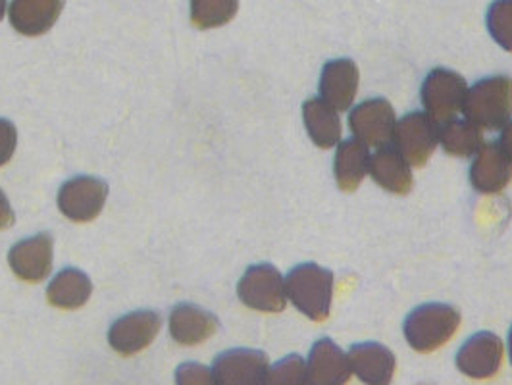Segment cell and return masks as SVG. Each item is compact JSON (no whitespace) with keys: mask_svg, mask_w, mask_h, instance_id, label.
Returning a JSON list of instances; mask_svg holds the SVG:
<instances>
[{"mask_svg":"<svg viewBox=\"0 0 512 385\" xmlns=\"http://www.w3.org/2000/svg\"><path fill=\"white\" fill-rule=\"evenodd\" d=\"M509 353H511V362H512V328H511V334H509Z\"/></svg>","mask_w":512,"mask_h":385,"instance_id":"cell-32","label":"cell"},{"mask_svg":"<svg viewBox=\"0 0 512 385\" xmlns=\"http://www.w3.org/2000/svg\"><path fill=\"white\" fill-rule=\"evenodd\" d=\"M239 0H191V22L199 29L226 26L235 18Z\"/></svg>","mask_w":512,"mask_h":385,"instance_id":"cell-24","label":"cell"},{"mask_svg":"<svg viewBox=\"0 0 512 385\" xmlns=\"http://www.w3.org/2000/svg\"><path fill=\"white\" fill-rule=\"evenodd\" d=\"M91 291H93V285L87 278V274H83L76 268H68V270H62L52 280L47 291V299L52 307L76 310L89 301Z\"/></svg>","mask_w":512,"mask_h":385,"instance_id":"cell-22","label":"cell"},{"mask_svg":"<svg viewBox=\"0 0 512 385\" xmlns=\"http://www.w3.org/2000/svg\"><path fill=\"white\" fill-rule=\"evenodd\" d=\"M160 328H162V318L153 310L131 312L112 324L108 332V343L116 353L131 357L147 349L156 339Z\"/></svg>","mask_w":512,"mask_h":385,"instance_id":"cell-9","label":"cell"},{"mask_svg":"<svg viewBox=\"0 0 512 385\" xmlns=\"http://www.w3.org/2000/svg\"><path fill=\"white\" fill-rule=\"evenodd\" d=\"M359 68L349 58L332 60L324 66L320 77V95L335 110H347L359 91Z\"/></svg>","mask_w":512,"mask_h":385,"instance_id":"cell-14","label":"cell"},{"mask_svg":"<svg viewBox=\"0 0 512 385\" xmlns=\"http://www.w3.org/2000/svg\"><path fill=\"white\" fill-rule=\"evenodd\" d=\"M268 372L270 362L264 353L251 349H235L216 359L212 378L214 384L222 385L266 384Z\"/></svg>","mask_w":512,"mask_h":385,"instance_id":"cell-10","label":"cell"},{"mask_svg":"<svg viewBox=\"0 0 512 385\" xmlns=\"http://www.w3.org/2000/svg\"><path fill=\"white\" fill-rule=\"evenodd\" d=\"M8 262L12 272L29 283L43 282L52 272V237L49 233L35 235L12 247Z\"/></svg>","mask_w":512,"mask_h":385,"instance_id":"cell-12","label":"cell"},{"mask_svg":"<svg viewBox=\"0 0 512 385\" xmlns=\"http://www.w3.org/2000/svg\"><path fill=\"white\" fill-rule=\"evenodd\" d=\"M18 145V131L12 122L0 120V166H4L16 151Z\"/></svg>","mask_w":512,"mask_h":385,"instance_id":"cell-27","label":"cell"},{"mask_svg":"<svg viewBox=\"0 0 512 385\" xmlns=\"http://www.w3.org/2000/svg\"><path fill=\"white\" fill-rule=\"evenodd\" d=\"M218 332V318L205 308L195 305H178L170 316V334L183 347L205 343Z\"/></svg>","mask_w":512,"mask_h":385,"instance_id":"cell-18","label":"cell"},{"mask_svg":"<svg viewBox=\"0 0 512 385\" xmlns=\"http://www.w3.org/2000/svg\"><path fill=\"white\" fill-rule=\"evenodd\" d=\"M307 368L308 384L318 385L347 384L353 372L349 357L328 337L314 343Z\"/></svg>","mask_w":512,"mask_h":385,"instance_id":"cell-15","label":"cell"},{"mask_svg":"<svg viewBox=\"0 0 512 385\" xmlns=\"http://www.w3.org/2000/svg\"><path fill=\"white\" fill-rule=\"evenodd\" d=\"M397 126L395 110L385 99H370L351 110L349 128L368 147H385Z\"/></svg>","mask_w":512,"mask_h":385,"instance_id":"cell-8","label":"cell"},{"mask_svg":"<svg viewBox=\"0 0 512 385\" xmlns=\"http://www.w3.org/2000/svg\"><path fill=\"white\" fill-rule=\"evenodd\" d=\"M266 384H308L307 362L299 355L283 359L268 372Z\"/></svg>","mask_w":512,"mask_h":385,"instance_id":"cell-26","label":"cell"},{"mask_svg":"<svg viewBox=\"0 0 512 385\" xmlns=\"http://www.w3.org/2000/svg\"><path fill=\"white\" fill-rule=\"evenodd\" d=\"M237 295L245 307L258 312H282L287 305L285 280L272 264L251 266L237 285Z\"/></svg>","mask_w":512,"mask_h":385,"instance_id":"cell-6","label":"cell"},{"mask_svg":"<svg viewBox=\"0 0 512 385\" xmlns=\"http://www.w3.org/2000/svg\"><path fill=\"white\" fill-rule=\"evenodd\" d=\"M466 91L464 77L453 70L436 68L424 79L420 97L426 114L432 116L437 124H445L462 110Z\"/></svg>","mask_w":512,"mask_h":385,"instance_id":"cell-4","label":"cell"},{"mask_svg":"<svg viewBox=\"0 0 512 385\" xmlns=\"http://www.w3.org/2000/svg\"><path fill=\"white\" fill-rule=\"evenodd\" d=\"M303 118L308 137L320 149H332L341 139V120L332 104L324 99H310L303 104Z\"/></svg>","mask_w":512,"mask_h":385,"instance_id":"cell-21","label":"cell"},{"mask_svg":"<svg viewBox=\"0 0 512 385\" xmlns=\"http://www.w3.org/2000/svg\"><path fill=\"white\" fill-rule=\"evenodd\" d=\"M487 29L497 45L512 52V0H495L489 6Z\"/></svg>","mask_w":512,"mask_h":385,"instance_id":"cell-25","label":"cell"},{"mask_svg":"<svg viewBox=\"0 0 512 385\" xmlns=\"http://www.w3.org/2000/svg\"><path fill=\"white\" fill-rule=\"evenodd\" d=\"M4 12H6V0H0V22L4 18Z\"/></svg>","mask_w":512,"mask_h":385,"instance_id":"cell-31","label":"cell"},{"mask_svg":"<svg viewBox=\"0 0 512 385\" xmlns=\"http://www.w3.org/2000/svg\"><path fill=\"white\" fill-rule=\"evenodd\" d=\"M391 141L410 166L422 168L436 151L439 124L424 112H410L401 122H397Z\"/></svg>","mask_w":512,"mask_h":385,"instance_id":"cell-5","label":"cell"},{"mask_svg":"<svg viewBox=\"0 0 512 385\" xmlns=\"http://www.w3.org/2000/svg\"><path fill=\"white\" fill-rule=\"evenodd\" d=\"M178 382L180 384H212L214 378L206 368H199L195 364L183 366L178 372Z\"/></svg>","mask_w":512,"mask_h":385,"instance_id":"cell-28","label":"cell"},{"mask_svg":"<svg viewBox=\"0 0 512 385\" xmlns=\"http://www.w3.org/2000/svg\"><path fill=\"white\" fill-rule=\"evenodd\" d=\"M62 8L64 0H12L10 22L18 33L39 37L56 24Z\"/></svg>","mask_w":512,"mask_h":385,"instance_id":"cell-16","label":"cell"},{"mask_svg":"<svg viewBox=\"0 0 512 385\" xmlns=\"http://www.w3.org/2000/svg\"><path fill=\"white\" fill-rule=\"evenodd\" d=\"M503 362V341L491 332L472 335L457 355V366L472 380L493 378Z\"/></svg>","mask_w":512,"mask_h":385,"instance_id":"cell-11","label":"cell"},{"mask_svg":"<svg viewBox=\"0 0 512 385\" xmlns=\"http://www.w3.org/2000/svg\"><path fill=\"white\" fill-rule=\"evenodd\" d=\"M285 291L289 301L314 322H322L330 316L333 297L332 270L318 264H301L285 278Z\"/></svg>","mask_w":512,"mask_h":385,"instance_id":"cell-2","label":"cell"},{"mask_svg":"<svg viewBox=\"0 0 512 385\" xmlns=\"http://www.w3.org/2000/svg\"><path fill=\"white\" fill-rule=\"evenodd\" d=\"M374 181L393 195H409L412 189V172L405 156L395 147H380L378 153L370 156V170Z\"/></svg>","mask_w":512,"mask_h":385,"instance_id":"cell-19","label":"cell"},{"mask_svg":"<svg viewBox=\"0 0 512 385\" xmlns=\"http://www.w3.org/2000/svg\"><path fill=\"white\" fill-rule=\"evenodd\" d=\"M351 370L364 384L385 385L391 382L395 372L393 353L380 343H360L353 345L347 353Z\"/></svg>","mask_w":512,"mask_h":385,"instance_id":"cell-17","label":"cell"},{"mask_svg":"<svg viewBox=\"0 0 512 385\" xmlns=\"http://www.w3.org/2000/svg\"><path fill=\"white\" fill-rule=\"evenodd\" d=\"M461 326V314L451 305L430 303L414 308L405 320V337L418 353H432L443 347Z\"/></svg>","mask_w":512,"mask_h":385,"instance_id":"cell-3","label":"cell"},{"mask_svg":"<svg viewBox=\"0 0 512 385\" xmlns=\"http://www.w3.org/2000/svg\"><path fill=\"white\" fill-rule=\"evenodd\" d=\"M370 170V151L368 145L362 143L357 137L343 141L337 147L333 172L335 180L343 193H353L359 189L360 183L366 178Z\"/></svg>","mask_w":512,"mask_h":385,"instance_id":"cell-20","label":"cell"},{"mask_svg":"<svg viewBox=\"0 0 512 385\" xmlns=\"http://www.w3.org/2000/svg\"><path fill=\"white\" fill-rule=\"evenodd\" d=\"M439 141L445 153L461 158H468L484 147L482 128L459 118H453L439 128Z\"/></svg>","mask_w":512,"mask_h":385,"instance_id":"cell-23","label":"cell"},{"mask_svg":"<svg viewBox=\"0 0 512 385\" xmlns=\"http://www.w3.org/2000/svg\"><path fill=\"white\" fill-rule=\"evenodd\" d=\"M499 145L503 147V151L509 154V158L512 160V120L503 126L501 137H499Z\"/></svg>","mask_w":512,"mask_h":385,"instance_id":"cell-30","label":"cell"},{"mask_svg":"<svg viewBox=\"0 0 512 385\" xmlns=\"http://www.w3.org/2000/svg\"><path fill=\"white\" fill-rule=\"evenodd\" d=\"M464 116L482 129H501L512 116V79L491 76L474 83L464 97Z\"/></svg>","mask_w":512,"mask_h":385,"instance_id":"cell-1","label":"cell"},{"mask_svg":"<svg viewBox=\"0 0 512 385\" xmlns=\"http://www.w3.org/2000/svg\"><path fill=\"white\" fill-rule=\"evenodd\" d=\"M512 180V162L499 143H487L470 166V183L480 193H501Z\"/></svg>","mask_w":512,"mask_h":385,"instance_id":"cell-13","label":"cell"},{"mask_svg":"<svg viewBox=\"0 0 512 385\" xmlns=\"http://www.w3.org/2000/svg\"><path fill=\"white\" fill-rule=\"evenodd\" d=\"M108 197V185L97 178H74L66 181L58 193L60 212L76 224L95 220Z\"/></svg>","mask_w":512,"mask_h":385,"instance_id":"cell-7","label":"cell"},{"mask_svg":"<svg viewBox=\"0 0 512 385\" xmlns=\"http://www.w3.org/2000/svg\"><path fill=\"white\" fill-rule=\"evenodd\" d=\"M14 212L10 208V203L6 199V195L0 191V230H6L14 224Z\"/></svg>","mask_w":512,"mask_h":385,"instance_id":"cell-29","label":"cell"}]
</instances>
